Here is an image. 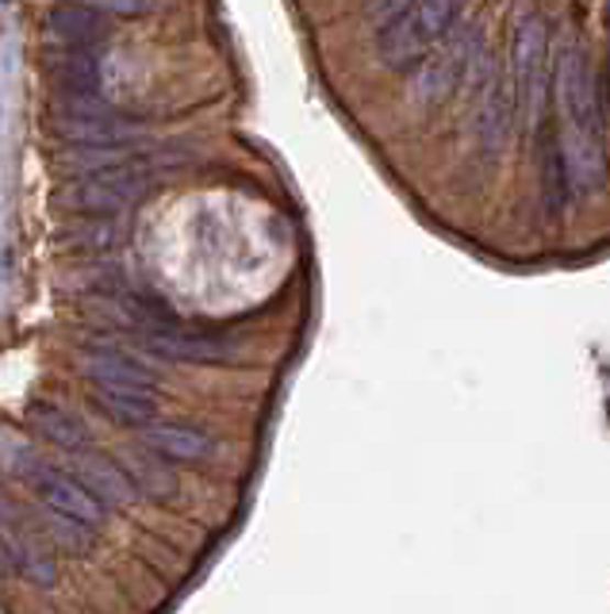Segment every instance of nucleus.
<instances>
[{
    "instance_id": "nucleus-1",
    "label": "nucleus",
    "mask_w": 610,
    "mask_h": 614,
    "mask_svg": "<svg viewBox=\"0 0 610 614\" xmlns=\"http://www.w3.org/2000/svg\"><path fill=\"white\" fill-rule=\"evenodd\" d=\"M553 97H557V138L568 166V185L580 197H596L607 181V138L599 115L596 74L580 43H561L553 58Z\"/></svg>"
},
{
    "instance_id": "nucleus-2",
    "label": "nucleus",
    "mask_w": 610,
    "mask_h": 614,
    "mask_svg": "<svg viewBox=\"0 0 610 614\" xmlns=\"http://www.w3.org/2000/svg\"><path fill=\"white\" fill-rule=\"evenodd\" d=\"M465 0H411V8L377 31V58L388 69H414L426 51L457 27Z\"/></svg>"
},
{
    "instance_id": "nucleus-3",
    "label": "nucleus",
    "mask_w": 610,
    "mask_h": 614,
    "mask_svg": "<svg viewBox=\"0 0 610 614\" xmlns=\"http://www.w3.org/2000/svg\"><path fill=\"white\" fill-rule=\"evenodd\" d=\"M154 185V174L143 161H120V166L92 169L89 177L66 185V189L54 197V204L62 212L74 215H120L123 208H131L135 200H143Z\"/></svg>"
},
{
    "instance_id": "nucleus-4",
    "label": "nucleus",
    "mask_w": 610,
    "mask_h": 614,
    "mask_svg": "<svg viewBox=\"0 0 610 614\" xmlns=\"http://www.w3.org/2000/svg\"><path fill=\"white\" fill-rule=\"evenodd\" d=\"M480 54V27L461 23L457 31H445L437 46H430L426 58L411 69V100L422 108H437L450 100V92L465 81L468 66Z\"/></svg>"
},
{
    "instance_id": "nucleus-5",
    "label": "nucleus",
    "mask_w": 610,
    "mask_h": 614,
    "mask_svg": "<svg viewBox=\"0 0 610 614\" xmlns=\"http://www.w3.org/2000/svg\"><path fill=\"white\" fill-rule=\"evenodd\" d=\"M51 131L66 143L85 146H123L138 135L131 120L100 100V92H54Z\"/></svg>"
},
{
    "instance_id": "nucleus-6",
    "label": "nucleus",
    "mask_w": 610,
    "mask_h": 614,
    "mask_svg": "<svg viewBox=\"0 0 610 614\" xmlns=\"http://www.w3.org/2000/svg\"><path fill=\"white\" fill-rule=\"evenodd\" d=\"M545 54H550L545 20L537 12L522 15L511 54V104L519 123L537 120V108L545 104Z\"/></svg>"
},
{
    "instance_id": "nucleus-7",
    "label": "nucleus",
    "mask_w": 610,
    "mask_h": 614,
    "mask_svg": "<svg viewBox=\"0 0 610 614\" xmlns=\"http://www.w3.org/2000/svg\"><path fill=\"white\" fill-rule=\"evenodd\" d=\"M511 77L499 66L496 54H484V74L480 85H476V108H473V127H476V146L484 150V158L496 161L499 150L507 146V135H511V92H507Z\"/></svg>"
},
{
    "instance_id": "nucleus-8",
    "label": "nucleus",
    "mask_w": 610,
    "mask_h": 614,
    "mask_svg": "<svg viewBox=\"0 0 610 614\" xmlns=\"http://www.w3.org/2000/svg\"><path fill=\"white\" fill-rule=\"evenodd\" d=\"M0 538L8 546V561H12V572L27 577L31 584L51 588L58 580V569H54V557L46 549V538L38 534L31 511L15 507L4 492H0Z\"/></svg>"
},
{
    "instance_id": "nucleus-9",
    "label": "nucleus",
    "mask_w": 610,
    "mask_h": 614,
    "mask_svg": "<svg viewBox=\"0 0 610 614\" xmlns=\"http://www.w3.org/2000/svg\"><path fill=\"white\" fill-rule=\"evenodd\" d=\"M15 477L27 480L31 492L43 500V507H54L69 518H81V523H89V526L104 523V503H100L97 495L85 492V484L77 477H69V472L38 461L35 454H27V461L15 469Z\"/></svg>"
},
{
    "instance_id": "nucleus-10",
    "label": "nucleus",
    "mask_w": 610,
    "mask_h": 614,
    "mask_svg": "<svg viewBox=\"0 0 610 614\" xmlns=\"http://www.w3.org/2000/svg\"><path fill=\"white\" fill-rule=\"evenodd\" d=\"M69 465H74V477L85 484V492L97 495L104 507H131V503L138 500V492H135V484H131L127 472H123L115 461H108V457L92 454V446L69 454Z\"/></svg>"
},
{
    "instance_id": "nucleus-11",
    "label": "nucleus",
    "mask_w": 610,
    "mask_h": 614,
    "mask_svg": "<svg viewBox=\"0 0 610 614\" xmlns=\"http://www.w3.org/2000/svg\"><path fill=\"white\" fill-rule=\"evenodd\" d=\"M120 469L131 477L135 492L154 503H169L177 492H181V480H177V472L169 469V457H162L158 449L146 446V442L120 449Z\"/></svg>"
},
{
    "instance_id": "nucleus-12",
    "label": "nucleus",
    "mask_w": 610,
    "mask_h": 614,
    "mask_svg": "<svg viewBox=\"0 0 610 614\" xmlns=\"http://www.w3.org/2000/svg\"><path fill=\"white\" fill-rule=\"evenodd\" d=\"M151 354L169 357V361H192V365H219L234 354L223 338H208V334H189L177 331V326H162V331H146L138 334Z\"/></svg>"
},
{
    "instance_id": "nucleus-13",
    "label": "nucleus",
    "mask_w": 610,
    "mask_h": 614,
    "mask_svg": "<svg viewBox=\"0 0 610 614\" xmlns=\"http://www.w3.org/2000/svg\"><path fill=\"white\" fill-rule=\"evenodd\" d=\"M46 23H51V31H54V38H58V43L85 46V51L108 43V38H112V31H115L100 8L74 4V0H62V4H54L51 15H46Z\"/></svg>"
},
{
    "instance_id": "nucleus-14",
    "label": "nucleus",
    "mask_w": 610,
    "mask_h": 614,
    "mask_svg": "<svg viewBox=\"0 0 610 614\" xmlns=\"http://www.w3.org/2000/svg\"><path fill=\"white\" fill-rule=\"evenodd\" d=\"M81 372L92 384H127V388H151L158 384L154 369H146L143 361H135L131 354L108 346H85L81 349Z\"/></svg>"
},
{
    "instance_id": "nucleus-15",
    "label": "nucleus",
    "mask_w": 610,
    "mask_h": 614,
    "mask_svg": "<svg viewBox=\"0 0 610 614\" xmlns=\"http://www.w3.org/2000/svg\"><path fill=\"white\" fill-rule=\"evenodd\" d=\"M138 431H143L138 438L158 449L162 457H169V461H208V457H215V442H211V434H203L200 426L146 423V426H138Z\"/></svg>"
},
{
    "instance_id": "nucleus-16",
    "label": "nucleus",
    "mask_w": 610,
    "mask_h": 614,
    "mask_svg": "<svg viewBox=\"0 0 610 614\" xmlns=\"http://www.w3.org/2000/svg\"><path fill=\"white\" fill-rule=\"evenodd\" d=\"M127 223L120 215H74L58 231V243L77 254H108L127 238Z\"/></svg>"
},
{
    "instance_id": "nucleus-17",
    "label": "nucleus",
    "mask_w": 610,
    "mask_h": 614,
    "mask_svg": "<svg viewBox=\"0 0 610 614\" xmlns=\"http://www.w3.org/2000/svg\"><path fill=\"white\" fill-rule=\"evenodd\" d=\"M92 403L120 426H146L154 423V392L151 388H127V384H92Z\"/></svg>"
},
{
    "instance_id": "nucleus-18",
    "label": "nucleus",
    "mask_w": 610,
    "mask_h": 614,
    "mask_svg": "<svg viewBox=\"0 0 610 614\" xmlns=\"http://www.w3.org/2000/svg\"><path fill=\"white\" fill-rule=\"evenodd\" d=\"M46 77L54 92H100V66L85 46H66L46 58Z\"/></svg>"
},
{
    "instance_id": "nucleus-19",
    "label": "nucleus",
    "mask_w": 610,
    "mask_h": 614,
    "mask_svg": "<svg viewBox=\"0 0 610 614\" xmlns=\"http://www.w3.org/2000/svg\"><path fill=\"white\" fill-rule=\"evenodd\" d=\"M27 418H31V426H35V431L43 434L46 442H54V446L66 449V454H77V449L92 446L89 426H85L81 418H77L74 411H66V408H54V403H31Z\"/></svg>"
},
{
    "instance_id": "nucleus-20",
    "label": "nucleus",
    "mask_w": 610,
    "mask_h": 614,
    "mask_svg": "<svg viewBox=\"0 0 610 614\" xmlns=\"http://www.w3.org/2000/svg\"><path fill=\"white\" fill-rule=\"evenodd\" d=\"M31 518H35L38 534H43L46 542H54L58 549H66V554H89V549L97 546V534H92V526L81 523V518H69L54 507H46L43 515L31 511Z\"/></svg>"
},
{
    "instance_id": "nucleus-21",
    "label": "nucleus",
    "mask_w": 610,
    "mask_h": 614,
    "mask_svg": "<svg viewBox=\"0 0 610 614\" xmlns=\"http://www.w3.org/2000/svg\"><path fill=\"white\" fill-rule=\"evenodd\" d=\"M407 8H411V0H369V4H365V15H369V23L380 31L392 20H400Z\"/></svg>"
},
{
    "instance_id": "nucleus-22",
    "label": "nucleus",
    "mask_w": 610,
    "mask_h": 614,
    "mask_svg": "<svg viewBox=\"0 0 610 614\" xmlns=\"http://www.w3.org/2000/svg\"><path fill=\"white\" fill-rule=\"evenodd\" d=\"M104 8H112V12H123V15H143V12H154V0H100Z\"/></svg>"
},
{
    "instance_id": "nucleus-23",
    "label": "nucleus",
    "mask_w": 610,
    "mask_h": 614,
    "mask_svg": "<svg viewBox=\"0 0 610 614\" xmlns=\"http://www.w3.org/2000/svg\"><path fill=\"white\" fill-rule=\"evenodd\" d=\"M0 4H8V0H0Z\"/></svg>"
}]
</instances>
